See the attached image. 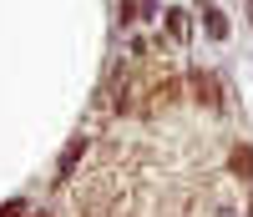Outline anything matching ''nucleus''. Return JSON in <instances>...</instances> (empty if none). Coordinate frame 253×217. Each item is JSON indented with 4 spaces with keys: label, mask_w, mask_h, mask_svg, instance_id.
Here are the masks:
<instances>
[{
    "label": "nucleus",
    "mask_w": 253,
    "mask_h": 217,
    "mask_svg": "<svg viewBox=\"0 0 253 217\" xmlns=\"http://www.w3.org/2000/svg\"><path fill=\"white\" fill-rule=\"evenodd\" d=\"M142 96H152L142 111H147V116H157V111H167V106H177V96H182V76H177V71H167L162 61H152V81L142 86Z\"/></svg>",
    "instance_id": "f257e3e1"
},
{
    "label": "nucleus",
    "mask_w": 253,
    "mask_h": 217,
    "mask_svg": "<svg viewBox=\"0 0 253 217\" xmlns=\"http://www.w3.org/2000/svg\"><path fill=\"white\" fill-rule=\"evenodd\" d=\"M187 91H193V101H198V106H218V101H223V91H218L213 71H203V66H193V71H187Z\"/></svg>",
    "instance_id": "f03ea898"
},
{
    "label": "nucleus",
    "mask_w": 253,
    "mask_h": 217,
    "mask_svg": "<svg viewBox=\"0 0 253 217\" xmlns=\"http://www.w3.org/2000/svg\"><path fill=\"white\" fill-rule=\"evenodd\" d=\"M86 146H91V137H71V142H66V151H61V162H56V172H61V177H71V172L81 167Z\"/></svg>",
    "instance_id": "7ed1b4c3"
},
{
    "label": "nucleus",
    "mask_w": 253,
    "mask_h": 217,
    "mask_svg": "<svg viewBox=\"0 0 253 217\" xmlns=\"http://www.w3.org/2000/svg\"><path fill=\"white\" fill-rule=\"evenodd\" d=\"M228 167H233V177H253V146H233Z\"/></svg>",
    "instance_id": "20e7f679"
},
{
    "label": "nucleus",
    "mask_w": 253,
    "mask_h": 217,
    "mask_svg": "<svg viewBox=\"0 0 253 217\" xmlns=\"http://www.w3.org/2000/svg\"><path fill=\"white\" fill-rule=\"evenodd\" d=\"M167 36H172V40H187V10H167Z\"/></svg>",
    "instance_id": "39448f33"
},
{
    "label": "nucleus",
    "mask_w": 253,
    "mask_h": 217,
    "mask_svg": "<svg viewBox=\"0 0 253 217\" xmlns=\"http://www.w3.org/2000/svg\"><path fill=\"white\" fill-rule=\"evenodd\" d=\"M203 26H208V36H213V40H223V36H228V20H223V10H203Z\"/></svg>",
    "instance_id": "423d86ee"
},
{
    "label": "nucleus",
    "mask_w": 253,
    "mask_h": 217,
    "mask_svg": "<svg viewBox=\"0 0 253 217\" xmlns=\"http://www.w3.org/2000/svg\"><path fill=\"white\" fill-rule=\"evenodd\" d=\"M0 217H26V202L10 197V202H0Z\"/></svg>",
    "instance_id": "0eeeda50"
},
{
    "label": "nucleus",
    "mask_w": 253,
    "mask_h": 217,
    "mask_svg": "<svg viewBox=\"0 0 253 217\" xmlns=\"http://www.w3.org/2000/svg\"><path fill=\"white\" fill-rule=\"evenodd\" d=\"M26 217H46V212H26Z\"/></svg>",
    "instance_id": "6e6552de"
},
{
    "label": "nucleus",
    "mask_w": 253,
    "mask_h": 217,
    "mask_svg": "<svg viewBox=\"0 0 253 217\" xmlns=\"http://www.w3.org/2000/svg\"><path fill=\"white\" fill-rule=\"evenodd\" d=\"M248 20H253V0H248Z\"/></svg>",
    "instance_id": "1a4fd4ad"
}]
</instances>
